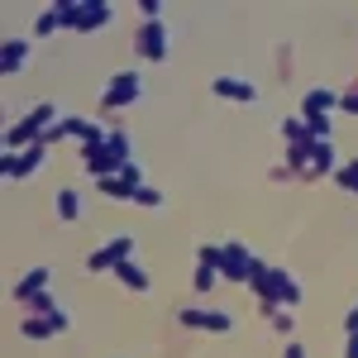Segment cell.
Listing matches in <instances>:
<instances>
[{"label":"cell","mask_w":358,"mask_h":358,"mask_svg":"<svg viewBox=\"0 0 358 358\" xmlns=\"http://www.w3.org/2000/svg\"><path fill=\"white\" fill-rule=\"evenodd\" d=\"M82 158H86V172H91L96 182H101V177H120L124 167L134 163V143H129V134H124V129H110L101 143L82 148Z\"/></svg>","instance_id":"6da1fadb"},{"label":"cell","mask_w":358,"mask_h":358,"mask_svg":"<svg viewBox=\"0 0 358 358\" xmlns=\"http://www.w3.org/2000/svg\"><path fill=\"white\" fill-rule=\"evenodd\" d=\"M248 292L263 296L268 306H287V310L301 301V287H296V277L287 273V268H258V273L248 277Z\"/></svg>","instance_id":"7a4b0ae2"},{"label":"cell","mask_w":358,"mask_h":358,"mask_svg":"<svg viewBox=\"0 0 358 358\" xmlns=\"http://www.w3.org/2000/svg\"><path fill=\"white\" fill-rule=\"evenodd\" d=\"M53 124H57V110H53V106H34V110H29L20 124H10V129H5V153L43 143V134H48Z\"/></svg>","instance_id":"3957f363"},{"label":"cell","mask_w":358,"mask_h":358,"mask_svg":"<svg viewBox=\"0 0 358 358\" xmlns=\"http://www.w3.org/2000/svg\"><path fill=\"white\" fill-rule=\"evenodd\" d=\"M106 24H110V0H67V29L91 34Z\"/></svg>","instance_id":"277c9868"},{"label":"cell","mask_w":358,"mask_h":358,"mask_svg":"<svg viewBox=\"0 0 358 358\" xmlns=\"http://www.w3.org/2000/svg\"><path fill=\"white\" fill-rule=\"evenodd\" d=\"M258 268H263V263L253 258V248H248V244H239V239H229V244H224V263H220L224 282H244V287H248V277L258 273Z\"/></svg>","instance_id":"5b68a950"},{"label":"cell","mask_w":358,"mask_h":358,"mask_svg":"<svg viewBox=\"0 0 358 358\" xmlns=\"http://www.w3.org/2000/svg\"><path fill=\"white\" fill-rule=\"evenodd\" d=\"M134 239H129V234H120V239H110V244H101L96 248V253H91V258H86V268H91V273H106V268H120V263H134Z\"/></svg>","instance_id":"8992f818"},{"label":"cell","mask_w":358,"mask_h":358,"mask_svg":"<svg viewBox=\"0 0 358 358\" xmlns=\"http://www.w3.org/2000/svg\"><path fill=\"white\" fill-rule=\"evenodd\" d=\"M138 96H143V82H138V72H115L101 101H106V110H120V106H134Z\"/></svg>","instance_id":"52a82bcc"},{"label":"cell","mask_w":358,"mask_h":358,"mask_svg":"<svg viewBox=\"0 0 358 358\" xmlns=\"http://www.w3.org/2000/svg\"><path fill=\"white\" fill-rule=\"evenodd\" d=\"M43 158H48V143H34V148H24V153H5V158H0V177L20 182V177H29V172H38Z\"/></svg>","instance_id":"ba28073f"},{"label":"cell","mask_w":358,"mask_h":358,"mask_svg":"<svg viewBox=\"0 0 358 358\" xmlns=\"http://www.w3.org/2000/svg\"><path fill=\"white\" fill-rule=\"evenodd\" d=\"M167 48H172L167 24H163V20H143V29H138V53L148 57V62H163Z\"/></svg>","instance_id":"9c48e42d"},{"label":"cell","mask_w":358,"mask_h":358,"mask_svg":"<svg viewBox=\"0 0 358 358\" xmlns=\"http://www.w3.org/2000/svg\"><path fill=\"white\" fill-rule=\"evenodd\" d=\"M72 330V315L57 306V310H48V315H34V320H24L20 325V334L24 339H53V334H67Z\"/></svg>","instance_id":"30bf717a"},{"label":"cell","mask_w":358,"mask_h":358,"mask_svg":"<svg viewBox=\"0 0 358 358\" xmlns=\"http://www.w3.org/2000/svg\"><path fill=\"white\" fill-rule=\"evenodd\" d=\"M210 91H215V96H224V101H248V106L263 96V91L248 82V77H215V82H210Z\"/></svg>","instance_id":"8fae6325"},{"label":"cell","mask_w":358,"mask_h":358,"mask_svg":"<svg viewBox=\"0 0 358 358\" xmlns=\"http://www.w3.org/2000/svg\"><path fill=\"white\" fill-rule=\"evenodd\" d=\"M48 282H53V268H29V273L15 282V301H20V306L34 301L38 292H48Z\"/></svg>","instance_id":"7c38bea8"},{"label":"cell","mask_w":358,"mask_h":358,"mask_svg":"<svg viewBox=\"0 0 358 358\" xmlns=\"http://www.w3.org/2000/svg\"><path fill=\"white\" fill-rule=\"evenodd\" d=\"M334 106H339V96L325 91V86H315V91H306V101H301V120H330Z\"/></svg>","instance_id":"4fadbf2b"},{"label":"cell","mask_w":358,"mask_h":358,"mask_svg":"<svg viewBox=\"0 0 358 358\" xmlns=\"http://www.w3.org/2000/svg\"><path fill=\"white\" fill-rule=\"evenodd\" d=\"M339 158H334V143L330 138H315L310 143V167H306V177H325V172H339Z\"/></svg>","instance_id":"5bb4252c"},{"label":"cell","mask_w":358,"mask_h":358,"mask_svg":"<svg viewBox=\"0 0 358 358\" xmlns=\"http://www.w3.org/2000/svg\"><path fill=\"white\" fill-rule=\"evenodd\" d=\"M24 62H29V43H24V38H5V48H0V72L15 77Z\"/></svg>","instance_id":"9a60e30c"},{"label":"cell","mask_w":358,"mask_h":358,"mask_svg":"<svg viewBox=\"0 0 358 358\" xmlns=\"http://www.w3.org/2000/svg\"><path fill=\"white\" fill-rule=\"evenodd\" d=\"M57 29H67V0H57V5H48V10L38 15V24H34V34H57Z\"/></svg>","instance_id":"2e32d148"},{"label":"cell","mask_w":358,"mask_h":358,"mask_svg":"<svg viewBox=\"0 0 358 358\" xmlns=\"http://www.w3.org/2000/svg\"><path fill=\"white\" fill-rule=\"evenodd\" d=\"M115 277H120L129 292H148V287H153V282H148V273H143L138 263H120V268H115Z\"/></svg>","instance_id":"e0dca14e"},{"label":"cell","mask_w":358,"mask_h":358,"mask_svg":"<svg viewBox=\"0 0 358 358\" xmlns=\"http://www.w3.org/2000/svg\"><path fill=\"white\" fill-rule=\"evenodd\" d=\"M277 129H282V138H287L292 148H296V143H315V138H310V129H306V120H301V115H292V120H282Z\"/></svg>","instance_id":"ac0fdd59"},{"label":"cell","mask_w":358,"mask_h":358,"mask_svg":"<svg viewBox=\"0 0 358 358\" xmlns=\"http://www.w3.org/2000/svg\"><path fill=\"white\" fill-rule=\"evenodd\" d=\"M96 187H101V196H110V201H134V187L124 177H101Z\"/></svg>","instance_id":"d6986e66"},{"label":"cell","mask_w":358,"mask_h":358,"mask_svg":"<svg viewBox=\"0 0 358 358\" xmlns=\"http://www.w3.org/2000/svg\"><path fill=\"white\" fill-rule=\"evenodd\" d=\"M57 215H62L67 224H72L77 215H82V196L72 192V187H62V192H57Z\"/></svg>","instance_id":"ffe728a7"},{"label":"cell","mask_w":358,"mask_h":358,"mask_svg":"<svg viewBox=\"0 0 358 358\" xmlns=\"http://www.w3.org/2000/svg\"><path fill=\"white\" fill-rule=\"evenodd\" d=\"M201 330H210V334H229L234 330V315L229 310H206V325Z\"/></svg>","instance_id":"44dd1931"},{"label":"cell","mask_w":358,"mask_h":358,"mask_svg":"<svg viewBox=\"0 0 358 358\" xmlns=\"http://www.w3.org/2000/svg\"><path fill=\"white\" fill-rule=\"evenodd\" d=\"M196 292H210V287H220V268H210V263H196Z\"/></svg>","instance_id":"7402d4cb"},{"label":"cell","mask_w":358,"mask_h":358,"mask_svg":"<svg viewBox=\"0 0 358 358\" xmlns=\"http://www.w3.org/2000/svg\"><path fill=\"white\" fill-rule=\"evenodd\" d=\"M29 310H34V315H48V310H57V301H53V292H38V296H34V301H24Z\"/></svg>","instance_id":"603a6c76"},{"label":"cell","mask_w":358,"mask_h":358,"mask_svg":"<svg viewBox=\"0 0 358 358\" xmlns=\"http://www.w3.org/2000/svg\"><path fill=\"white\" fill-rule=\"evenodd\" d=\"M134 206H148V210H153V206H163V192H153V187H138V192H134Z\"/></svg>","instance_id":"cb8c5ba5"},{"label":"cell","mask_w":358,"mask_h":358,"mask_svg":"<svg viewBox=\"0 0 358 358\" xmlns=\"http://www.w3.org/2000/svg\"><path fill=\"white\" fill-rule=\"evenodd\" d=\"M334 177H339V187H349V192H358V163L339 167V172H334Z\"/></svg>","instance_id":"d4e9b609"},{"label":"cell","mask_w":358,"mask_h":358,"mask_svg":"<svg viewBox=\"0 0 358 358\" xmlns=\"http://www.w3.org/2000/svg\"><path fill=\"white\" fill-rule=\"evenodd\" d=\"M120 177H124V182H129L134 192H138V187H143V167H138V163H129V167H124V172H120Z\"/></svg>","instance_id":"484cf974"},{"label":"cell","mask_w":358,"mask_h":358,"mask_svg":"<svg viewBox=\"0 0 358 358\" xmlns=\"http://www.w3.org/2000/svg\"><path fill=\"white\" fill-rule=\"evenodd\" d=\"M339 110H349V115H358V91H344V96H339Z\"/></svg>","instance_id":"4316f807"},{"label":"cell","mask_w":358,"mask_h":358,"mask_svg":"<svg viewBox=\"0 0 358 358\" xmlns=\"http://www.w3.org/2000/svg\"><path fill=\"white\" fill-rule=\"evenodd\" d=\"M138 10H143V15H148V20H163V5H158V0H143V5H138Z\"/></svg>","instance_id":"83f0119b"},{"label":"cell","mask_w":358,"mask_h":358,"mask_svg":"<svg viewBox=\"0 0 358 358\" xmlns=\"http://www.w3.org/2000/svg\"><path fill=\"white\" fill-rule=\"evenodd\" d=\"M282 358H306V349H301V344H287V354H282Z\"/></svg>","instance_id":"f1b7e54d"},{"label":"cell","mask_w":358,"mask_h":358,"mask_svg":"<svg viewBox=\"0 0 358 358\" xmlns=\"http://www.w3.org/2000/svg\"><path fill=\"white\" fill-rule=\"evenodd\" d=\"M344 325H349V334H358V306L349 310V320H344Z\"/></svg>","instance_id":"f546056e"},{"label":"cell","mask_w":358,"mask_h":358,"mask_svg":"<svg viewBox=\"0 0 358 358\" xmlns=\"http://www.w3.org/2000/svg\"><path fill=\"white\" fill-rule=\"evenodd\" d=\"M344 358H358V334H349V349H344Z\"/></svg>","instance_id":"4dcf8cb0"}]
</instances>
